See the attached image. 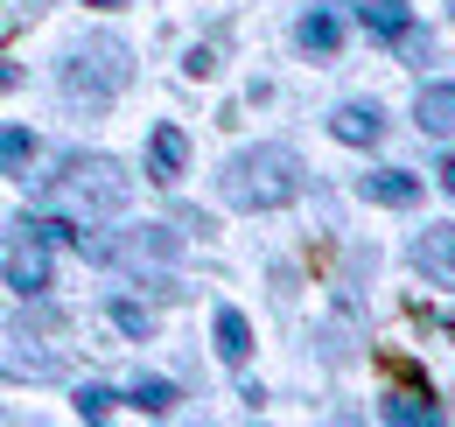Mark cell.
Here are the masks:
<instances>
[{
    "label": "cell",
    "instance_id": "obj_1",
    "mask_svg": "<svg viewBox=\"0 0 455 427\" xmlns=\"http://www.w3.org/2000/svg\"><path fill=\"white\" fill-rule=\"evenodd\" d=\"M225 197L238 211H281L301 197V161L287 148H259V155H238L225 168Z\"/></svg>",
    "mask_w": 455,
    "mask_h": 427
},
{
    "label": "cell",
    "instance_id": "obj_2",
    "mask_svg": "<svg viewBox=\"0 0 455 427\" xmlns=\"http://www.w3.org/2000/svg\"><path fill=\"white\" fill-rule=\"evenodd\" d=\"M413 267L427 273L435 287H449V294H455V224H427V231H420V246H413Z\"/></svg>",
    "mask_w": 455,
    "mask_h": 427
},
{
    "label": "cell",
    "instance_id": "obj_3",
    "mask_svg": "<svg viewBox=\"0 0 455 427\" xmlns=\"http://www.w3.org/2000/svg\"><path fill=\"white\" fill-rule=\"evenodd\" d=\"M357 189H364L371 204H386V211H413V204H420V175H406V168H371Z\"/></svg>",
    "mask_w": 455,
    "mask_h": 427
},
{
    "label": "cell",
    "instance_id": "obj_4",
    "mask_svg": "<svg viewBox=\"0 0 455 427\" xmlns=\"http://www.w3.org/2000/svg\"><path fill=\"white\" fill-rule=\"evenodd\" d=\"M330 133H337L343 148H379V141H386V112L379 106H343L337 119H330Z\"/></svg>",
    "mask_w": 455,
    "mask_h": 427
},
{
    "label": "cell",
    "instance_id": "obj_5",
    "mask_svg": "<svg viewBox=\"0 0 455 427\" xmlns=\"http://www.w3.org/2000/svg\"><path fill=\"white\" fill-rule=\"evenodd\" d=\"M189 168V141H182V126H155V141H148V175L155 182H175Z\"/></svg>",
    "mask_w": 455,
    "mask_h": 427
},
{
    "label": "cell",
    "instance_id": "obj_6",
    "mask_svg": "<svg viewBox=\"0 0 455 427\" xmlns=\"http://www.w3.org/2000/svg\"><path fill=\"white\" fill-rule=\"evenodd\" d=\"M7 287H14V294H43V287H50V260H43L36 238L7 253Z\"/></svg>",
    "mask_w": 455,
    "mask_h": 427
},
{
    "label": "cell",
    "instance_id": "obj_7",
    "mask_svg": "<svg viewBox=\"0 0 455 427\" xmlns=\"http://www.w3.org/2000/svg\"><path fill=\"white\" fill-rule=\"evenodd\" d=\"M357 21H364L371 36H393V43L413 36V7H406V0H364V7H357Z\"/></svg>",
    "mask_w": 455,
    "mask_h": 427
},
{
    "label": "cell",
    "instance_id": "obj_8",
    "mask_svg": "<svg viewBox=\"0 0 455 427\" xmlns=\"http://www.w3.org/2000/svg\"><path fill=\"white\" fill-rule=\"evenodd\" d=\"M218 358H225V365H245V358H252V322L238 316V309L218 316Z\"/></svg>",
    "mask_w": 455,
    "mask_h": 427
},
{
    "label": "cell",
    "instance_id": "obj_9",
    "mask_svg": "<svg viewBox=\"0 0 455 427\" xmlns=\"http://www.w3.org/2000/svg\"><path fill=\"white\" fill-rule=\"evenodd\" d=\"M420 133H455V85H427L420 92Z\"/></svg>",
    "mask_w": 455,
    "mask_h": 427
},
{
    "label": "cell",
    "instance_id": "obj_10",
    "mask_svg": "<svg viewBox=\"0 0 455 427\" xmlns=\"http://www.w3.org/2000/svg\"><path fill=\"white\" fill-rule=\"evenodd\" d=\"M343 43V28H337V14H323V7H315V14H301V50H315V56H330Z\"/></svg>",
    "mask_w": 455,
    "mask_h": 427
},
{
    "label": "cell",
    "instance_id": "obj_11",
    "mask_svg": "<svg viewBox=\"0 0 455 427\" xmlns=\"http://www.w3.org/2000/svg\"><path fill=\"white\" fill-rule=\"evenodd\" d=\"M442 407H435V392H420V385H406V392H393L386 399V421H435Z\"/></svg>",
    "mask_w": 455,
    "mask_h": 427
},
{
    "label": "cell",
    "instance_id": "obj_12",
    "mask_svg": "<svg viewBox=\"0 0 455 427\" xmlns=\"http://www.w3.org/2000/svg\"><path fill=\"white\" fill-rule=\"evenodd\" d=\"M126 399H133L140 414H169V407L182 399V392H175L169 378H133V392H126Z\"/></svg>",
    "mask_w": 455,
    "mask_h": 427
},
{
    "label": "cell",
    "instance_id": "obj_13",
    "mask_svg": "<svg viewBox=\"0 0 455 427\" xmlns=\"http://www.w3.org/2000/svg\"><path fill=\"white\" fill-rule=\"evenodd\" d=\"M0 365H7L14 378H63L70 372L63 358H21V350H0Z\"/></svg>",
    "mask_w": 455,
    "mask_h": 427
},
{
    "label": "cell",
    "instance_id": "obj_14",
    "mask_svg": "<svg viewBox=\"0 0 455 427\" xmlns=\"http://www.w3.org/2000/svg\"><path fill=\"white\" fill-rule=\"evenodd\" d=\"M28 155H36L28 126H7V133H0V161H7V168H28Z\"/></svg>",
    "mask_w": 455,
    "mask_h": 427
},
{
    "label": "cell",
    "instance_id": "obj_15",
    "mask_svg": "<svg viewBox=\"0 0 455 427\" xmlns=\"http://www.w3.org/2000/svg\"><path fill=\"white\" fill-rule=\"evenodd\" d=\"M106 414H113V392L106 385H84L77 392V421H106Z\"/></svg>",
    "mask_w": 455,
    "mask_h": 427
},
{
    "label": "cell",
    "instance_id": "obj_16",
    "mask_svg": "<svg viewBox=\"0 0 455 427\" xmlns=\"http://www.w3.org/2000/svg\"><path fill=\"white\" fill-rule=\"evenodd\" d=\"M113 322L126 329V336H148V329H155V316H148L140 302H113Z\"/></svg>",
    "mask_w": 455,
    "mask_h": 427
},
{
    "label": "cell",
    "instance_id": "obj_17",
    "mask_svg": "<svg viewBox=\"0 0 455 427\" xmlns=\"http://www.w3.org/2000/svg\"><path fill=\"white\" fill-rule=\"evenodd\" d=\"M28 238H43V246H70L77 231H70L63 217H28Z\"/></svg>",
    "mask_w": 455,
    "mask_h": 427
},
{
    "label": "cell",
    "instance_id": "obj_18",
    "mask_svg": "<svg viewBox=\"0 0 455 427\" xmlns=\"http://www.w3.org/2000/svg\"><path fill=\"white\" fill-rule=\"evenodd\" d=\"M435 175H442V189H449V197H455V155L442 161V168H435Z\"/></svg>",
    "mask_w": 455,
    "mask_h": 427
},
{
    "label": "cell",
    "instance_id": "obj_19",
    "mask_svg": "<svg viewBox=\"0 0 455 427\" xmlns=\"http://www.w3.org/2000/svg\"><path fill=\"white\" fill-rule=\"evenodd\" d=\"M14 85H21V70H14V63H0V92H14Z\"/></svg>",
    "mask_w": 455,
    "mask_h": 427
},
{
    "label": "cell",
    "instance_id": "obj_20",
    "mask_svg": "<svg viewBox=\"0 0 455 427\" xmlns=\"http://www.w3.org/2000/svg\"><path fill=\"white\" fill-rule=\"evenodd\" d=\"M92 7H126V0H92Z\"/></svg>",
    "mask_w": 455,
    "mask_h": 427
}]
</instances>
